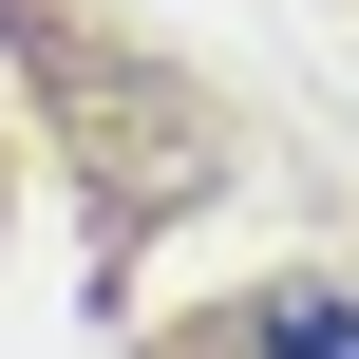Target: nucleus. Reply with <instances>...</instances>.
I'll return each instance as SVG.
<instances>
[{
  "instance_id": "obj_1",
  "label": "nucleus",
  "mask_w": 359,
  "mask_h": 359,
  "mask_svg": "<svg viewBox=\"0 0 359 359\" xmlns=\"http://www.w3.org/2000/svg\"><path fill=\"white\" fill-rule=\"evenodd\" d=\"M227 359H359V284H265L227 322Z\"/></svg>"
}]
</instances>
